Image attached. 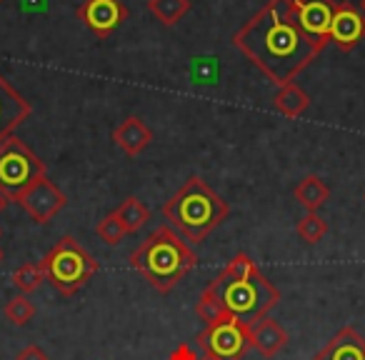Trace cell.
<instances>
[{
  "instance_id": "d6a6232c",
  "label": "cell",
  "mask_w": 365,
  "mask_h": 360,
  "mask_svg": "<svg viewBox=\"0 0 365 360\" xmlns=\"http://www.w3.org/2000/svg\"><path fill=\"white\" fill-rule=\"evenodd\" d=\"M0 3H3V0H0Z\"/></svg>"
},
{
  "instance_id": "7a4b0ae2",
  "label": "cell",
  "mask_w": 365,
  "mask_h": 360,
  "mask_svg": "<svg viewBox=\"0 0 365 360\" xmlns=\"http://www.w3.org/2000/svg\"><path fill=\"white\" fill-rule=\"evenodd\" d=\"M130 268L140 273L160 293H170L182 278L198 265V255L190 243L168 223L158 225L130 253Z\"/></svg>"
},
{
  "instance_id": "4316f807",
  "label": "cell",
  "mask_w": 365,
  "mask_h": 360,
  "mask_svg": "<svg viewBox=\"0 0 365 360\" xmlns=\"http://www.w3.org/2000/svg\"><path fill=\"white\" fill-rule=\"evenodd\" d=\"M198 360H218V358H213V355H208V353H203V350H198Z\"/></svg>"
},
{
  "instance_id": "1f68e13d",
  "label": "cell",
  "mask_w": 365,
  "mask_h": 360,
  "mask_svg": "<svg viewBox=\"0 0 365 360\" xmlns=\"http://www.w3.org/2000/svg\"><path fill=\"white\" fill-rule=\"evenodd\" d=\"M168 360H173V358H168Z\"/></svg>"
},
{
  "instance_id": "f546056e",
  "label": "cell",
  "mask_w": 365,
  "mask_h": 360,
  "mask_svg": "<svg viewBox=\"0 0 365 360\" xmlns=\"http://www.w3.org/2000/svg\"><path fill=\"white\" fill-rule=\"evenodd\" d=\"M363 8H365V0H363Z\"/></svg>"
},
{
  "instance_id": "3957f363",
  "label": "cell",
  "mask_w": 365,
  "mask_h": 360,
  "mask_svg": "<svg viewBox=\"0 0 365 360\" xmlns=\"http://www.w3.org/2000/svg\"><path fill=\"white\" fill-rule=\"evenodd\" d=\"M168 225L188 243L198 245L228 220L230 205L205 183L200 175H190L163 208Z\"/></svg>"
},
{
  "instance_id": "ac0fdd59",
  "label": "cell",
  "mask_w": 365,
  "mask_h": 360,
  "mask_svg": "<svg viewBox=\"0 0 365 360\" xmlns=\"http://www.w3.org/2000/svg\"><path fill=\"white\" fill-rule=\"evenodd\" d=\"M148 11L163 23V26H175L182 16L190 11V0H148Z\"/></svg>"
},
{
  "instance_id": "6da1fadb",
  "label": "cell",
  "mask_w": 365,
  "mask_h": 360,
  "mask_svg": "<svg viewBox=\"0 0 365 360\" xmlns=\"http://www.w3.org/2000/svg\"><path fill=\"white\" fill-rule=\"evenodd\" d=\"M233 46L278 88L293 83L325 48L300 31L293 16V0H268L235 33Z\"/></svg>"
},
{
  "instance_id": "9a60e30c",
  "label": "cell",
  "mask_w": 365,
  "mask_h": 360,
  "mask_svg": "<svg viewBox=\"0 0 365 360\" xmlns=\"http://www.w3.org/2000/svg\"><path fill=\"white\" fill-rule=\"evenodd\" d=\"M288 340H290L288 333L270 318H263V320H258V323L250 325V343H253V348L258 350L263 358L278 355L280 350L288 345Z\"/></svg>"
},
{
  "instance_id": "7c38bea8",
  "label": "cell",
  "mask_w": 365,
  "mask_h": 360,
  "mask_svg": "<svg viewBox=\"0 0 365 360\" xmlns=\"http://www.w3.org/2000/svg\"><path fill=\"white\" fill-rule=\"evenodd\" d=\"M33 113V106L0 76V143L13 135L18 125L23 120H28V115Z\"/></svg>"
},
{
  "instance_id": "5bb4252c",
  "label": "cell",
  "mask_w": 365,
  "mask_h": 360,
  "mask_svg": "<svg viewBox=\"0 0 365 360\" xmlns=\"http://www.w3.org/2000/svg\"><path fill=\"white\" fill-rule=\"evenodd\" d=\"M113 140H115V145L120 148L125 155L135 158L153 143V130L140 120V118L130 115L113 130Z\"/></svg>"
},
{
  "instance_id": "d4e9b609",
  "label": "cell",
  "mask_w": 365,
  "mask_h": 360,
  "mask_svg": "<svg viewBox=\"0 0 365 360\" xmlns=\"http://www.w3.org/2000/svg\"><path fill=\"white\" fill-rule=\"evenodd\" d=\"M195 315H198V318L203 320L205 325H210V323H215V320L223 318L225 313L220 310V305L215 303V300L203 290V295H200L198 303H195Z\"/></svg>"
},
{
  "instance_id": "484cf974",
  "label": "cell",
  "mask_w": 365,
  "mask_h": 360,
  "mask_svg": "<svg viewBox=\"0 0 365 360\" xmlns=\"http://www.w3.org/2000/svg\"><path fill=\"white\" fill-rule=\"evenodd\" d=\"M16 360H51V355H48L41 345H26V348L16 355Z\"/></svg>"
},
{
  "instance_id": "52a82bcc",
  "label": "cell",
  "mask_w": 365,
  "mask_h": 360,
  "mask_svg": "<svg viewBox=\"0 0 365 360\" xmlns=\"http://www.w3.org/2000/svg\"><path fill=\"white\" fill-rule=\"evenodd\" d=\"M195 345L203 353L213 355L218 360H243L245 353L253 348L250 343V325L240 323V320L223 315L215 323L205 325L198 335H195Z\"/></svg>"
},
{
  "instance_id": "83f0119b",
  "label": "cell",
  "mask_w": 365,
  "mask_h": 360,
  "mask_svg": "<svg viewBox=\"0 0 365 360\" xmlns=\"http://www.w3.org/2000/svg\"><path fill=\"white\" fill-rule=\"evenodd\" d=\"M6 205H8V198L3 193H0V213H3V210H6Z\"/></svg>"
},
{
  "instance_id": "cb8c5ba5",
  "label": "cell",
  "mask_w": 365,
  "mask_h": 360,
  "mask_svg": "<svg viewBox=\"0 0 365 360\" xmlns=\"http://www.w3.org/2000/svg\"><path fill=\"white\" fill-rule=\"evenodd\" d=\"M223 273L225 275H235V278H245V275H258L260 268H258V263H255V260L250 258V255L238 253L233 260H230L228 265H225Z\"/></svg>"
},
{
  "instance_id": "30bf717a",
  "label": "cell",
  "mask_w": 365,
  "mask_h": 360,
  "mask_svg": "<svg viewBox=\"0 0 365 360\" xmlns=\"http://www.w3.org/2000/svg\"><path fill=\"white\" fill-rule=\"evenodd\" d=\"M128 18V8L120 0H83L78 21H83L98 38H108Z\"/></svg>"
},
{
  "instance_id": "8fae6325",
  "label": "cell",
  "mask_w": 365,
  "mask_h": 360,
  "mask_svg": "<svg viewBox=\"0 0 365 360\" xmlns=\"http://www.w3.org/2000/svg\"><path fill=\"white\" fill-rule=\"evenodd\" d=\"M365 38V13L353 3H335V16L330 23V41L343 53L353 51Z\"/></svg>"
},
{
  "instance_id": "5b68a950",
  "label": "cell",
  "mask_w": 365,
  "mask_h": 360,
  "mask_svg": "<svg viewBox=\"0 0 365 360\" xmlns=\"http://www.w3.org/2000/svg\"><path fill=\"white\" fill-rule=\"evenodd\" d=\"M46 280L61 295H76L98 273V260L73 235H63L41 260Z\"/></svg>"
},
{
  "instance_id": "9c48e42d",
  "label": "cell",
  "mask_w": 365,
  "mask_h": 360,
  "mask_svg": "<svg viewBox=\"0 0 365 360\" xmlns=\"http://www.w3.org/2000/svg\"><path fill=\"white\" fill-rule=\"evenodd\" d=\"M18 205H21L36 223H51V220L68 205V195L63 193L53 180L41 178V180L18 200Z\"/></svg>"
},
{
  "instance_id": "44dd1931",
  "label": "cell",
  "mask_w": 365,
  "mask_h": 360,
  "mask_svg": "<svg viewBox=\"0 0 365 360\" xmlns=\"http://www.w3.org/2000/svg\"><path fill=\"white\" fill-rule=\"evenodd\" d=\"M43 278H46V273H43L41 263H26V265H21V268H16V273H13V285L26 295L41 288Z\"/></svg>"
},
{
  "instance_id": "4dcf8cb0",
  "label": "cell",
  "mask_w": 365,
  "mask_h": 360,
  "mask_svg": "<svg viewBox=\"0 0 365 360\" xmlns=\"http://www.w3.org/2000/svg\"><path fill=\"white\" fill-rule=\"evenodd\" d=\"M363 200H365V195H363Z\"/></svg>"
},
{
  "instance_id": "ffe728a7",
  "label": "cell",
  "mask_w": 365,
  "mask_h": 360,
  "mask_svg": "<svg viewBox=\"0 0 365 360\" xmlns=\"http://www.w3.org/2000/svg\"><path fill=\"white\" fill-rule=\"evenodd\" d=\"M295 233H298L300 240L315 245L318 240L325 238V233H328V223H325L318 213H305L303 218L298 220V225H295Z\"/></svg>"
},
{
  "instance_id": "8992f818",
  "label": "cell",
  "mask_w": 365,
  "mask_h": 360,
  "mask_svg": "<svg viewBox=\"0 0 365 360\" xmlns=\"http://www.w3.org/2000/svg\"><path fill=\"white\" fill-rule=\"evenodd\" d=\"M41 178H46V163L21 138L11 135L0 143V193L8 200L18 203Z\"/></svg>"
},
{
  "instance_id": "f1b7e54d",
  "label": "cell",
  "mask_w": 365,
  "mask_h": 360,
  "mask_svg": "<svg viewBox=\"0 0 365 360\" xmlns=\"http://www.w3.org/2000/svg\"><path fill=\"white\" fill-rule=\"evenodd\" d=\"M0 263H3V248H0Z\"/></svg>"
},
{
  "instance_id": "2e32d148",
  "label": "cell",
  "mask_w": 365,
  "mask_h": 360,
  "mask_svg": "<svg viewBox=\"0 0 365 360\" xmlns=\"http://www.w3.org/2000/svg\"><path fill=\"white\" fill-rule=\"evenodd\" d=\"M293 198L298 200L308 213H318L320 205L328 203L330 188L323 183V178H318V175L310 173V175H305L303 180L293 188Z\"/></svg>"
},
{
  "instance_id": "e0dca14e",
  "label": "cell",
  "mask_w": 365,
  "mask_h": 360,
  "mask_svg": "<svg viewBox=\"0 0 365 360\" xmlns=\"http://www.w3.org/2000/svg\"><path fill=\"white\" fill-rule=\"evenodd\" d=\"M275 108L278 113H283L285 118H300L310 108V96L295 83L278 88V96H275Z\"/></svg>"
},
{
  "instance_id": "ba28073f",
  "label": "cell",
  "mask_w": 365,
  "mask_h": 360,
  "mask_svg": "<svg viewBox=\"0 0 365 360\" xmlns=\"http://www.w3.org/2000/svg\"><path fill=\"white\" fill-rule=\"evenodd\" d=\"M293 16L300 31L315 43H330V23L335 16V0H293Z\"/></svg>"
},
{
  "instance_id": "d6986e66",
  "label": "cell",
  "mask_w": 365,
  "mask_h": 360,
  "mask_svg": "<svg viewBox=\"0 0 365 360\" xmlns=\"http://www.w3.org/2000/svg\"><path fill=\"white\" fill-rule=\"evenodd\" d=\"M115 213H118V218L123 220V225H125L128 233H135V230H140L143 225L150 220V210H148V205H143L135 195H130V198L123 200V203L115 208Z\"/></svg>"
},
{
  "instance_id": "7402d4cb",
  "label": "cell",
  "mask_w": 365,
  "mask_h": 360,
  "mask_svg": "<svg viewBox=\"0 0 365 360\" xmlns=\"http://www.w3.org/2000/svg\"><path fill=\"white\" fill-rule=\"evenodd\" d=\"M96 233H98V238L106 240L108 245H118L128 235V230H125V225H123V220L118 218V213L113 210V213H108L103 220H98Z\"/></svg>"
},
{
  "instance_id": "277c9868",
  "label": "cell",
  "mask_w": 365,
  "mask_h": 360,
  "mask_svg": "<svg viewBox=\"0 0 365 360\" xmlns=\"http://www.w3.org/2000/svg\"><path fill=\"white\" fill-rule=\"evenodd\" d=\"M205 293L220 305L225 315L245 325L263 320L280 300V290L263 273L235 278V275H225L220 270L213 283L205 288Z\"/></svg>"
},
{
  "instance_id": "4fadbf2b",
  "label": "cell",
  "mask_w": 365,
  "mask_h": 360,
  "mask_svg": "<svg viewBox=\"0 0 365 360\" xmlns=\"http://www.w3.org/2000/svg\"><path fill=\"white\" fill-rule=\"evenodd\" d=\"M313 360H365V338L353 325H345L313 355Z\"/></svg>"
},
{
  "instance_id": "603a6c76",
  "label": "cell",
  "mask_w": 365,
  "mask_h": 360,
  "mask_svg": "<svg viewBox=\"0 0 365 360\" xmlns=\"http://www.w3.org/2000/svg\"><path fill=\"white\" fill-rule=\"evenodd\" d=\"M6 318L11 320L13 325H26L33 320V315H36V305H33V300H28L26 295H16V298H11L6 303Z\"/></svg>"
}]
</instances>
